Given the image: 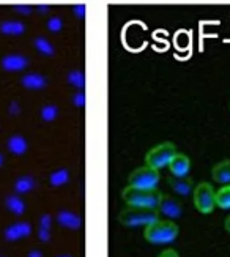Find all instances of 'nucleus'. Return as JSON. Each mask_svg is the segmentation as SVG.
<instances>
[{"mask_svg": "<svg viewBox=\"0 0 230 257\" xmlns=\"http://www.w3.org/2000/svg\"><path fill=\"white\" fill-rule=\"evenodd\" d=\"M156 221H159V211L155 208L128 205L118 215V222L125 227H147Z\"/></svg>", "mask_w": 230, "mask_h": 257, "instance_id": "nucleus-1", "label": "nucleus"}, {"mask_svg": "<svg viewBox=\"0 0 230 257\" xmlns=\"http://www.w3.org/2000/svg\"><path fill=\"white\" fill-rule=\"evenodd\" d=\"M178 226L170 219H159L147 226L144 230V238L151 244H169L177 240Z\"/></svg>", "mask_w": 230, "mask_h": 257, "instance_id": "nucleus-2", "label": "nucleus"}, {"mask_svg": "<svg viewBox=\"0 0 230 257\" xmlns=\"http://www.w3.org/2000/svg\"><path fill=\"white\" fill-rule=\"evenodd\" d=\"M123 200L131 207H142V208H155L161 202L162 193L159 189H140L134 186H126L122 191Z\"/></svg>", "mask_w": 230, "mask_h": 257, "instance_id": "nucleus-3", "label": "nucleus"}, {"mask_svg": "<svg viewBox=\"0 0 230 257\" xmlns=\"http://www.w3.org/2000/svg\"><path fill=\"white\" fill-rule=\"evenodd\" d=\"M177 155V147L172 142H161L155 147H151L145 153V164L153 167V169H162L169 167L173 156Z\"/></svg>", "mask_w": 230, "mask_h": 257, "instance_id": "nucleus-4", "label": "nucleus"}, {"mask_svg": "<svg viewBox=\"0 0 230 257\" xmlns=\"http://www.w3.org/2000/svg\"><path fill=\"white\" fill-rule=\"evenodd\" d=\"M159 171L153 169L150 166H140L137 169H134L129 174L128 182L129 186L134 188H140V189H156L158 183H159Z\"/></svg>", "mask_w": 230, "mask_h": 257, "instance_id": "nucleus-5", "label": "nucleus"}, {"mask_svg": "<svg viewBox=\"0 0 230 257\" xmlns=\"http://www.w3.org/2000/svg\"><path fill=\"white\" fill-rule=\"evenodd\" d=\"M192 197H194L195 208L203 215L211 213L214 207H217L216 205V191L213 189V186L206 182H202L194 188Z\"/></svg>", "mask_w": 230, "mask_h": 257, "instance_id": "nucleus-6", "label": "nucleus"}, {"mask_svg": "<svg viewBox=\"0 0 230 257\" xmlns=\"http://www.w3.org/2000/svg\"><path fill=\"white\" fill-rule=\"evenodd\" d=\"M30 65L29 57L23 54H5L2 59H0V66L4 68L7 73H21L26 71Z\"/></svg>", "mask_w": 230, "mask_h": 257, "instance_id": "nucleus-7", "label": "nucleus"}, {"mask_svg": "<svg viewBox=\"0 0 230 257\" xmlns=\"http://www.w3.org/2000/svg\"><path fill=\"white\" fill-rule=\"evenodd\" d=\"M158 211H159V215L166 216L167 219H178L183 213V207L175 197L162 194L161 202L158 205Z\"/></svg>", "mask_w": 230, "mask_h": 257, "instance_id": "nucleus-8", "label": "nucleus"}, {"mask_svg": "<svg viewBox=\"0 0 230 257\" xmlns=\"http://www.w3.org/2000/svg\"><path fill=\"white\" fill-rule=\"evenodd\" d=\"M32 235V224L27 221H18L10 224L5 230H4V237L7 241H18L23 240Z\"/></svg>", "mask_w": 230, "mask_h": 257, "instance_id": "nucleus-9", "label": "nucleus"}, {"mask_svg": "<svg viewBox=\"0 0 230 257\" xmlns=\"http://www.w3.org/2000/svg\"><path fill=\"white\" fill-rule=\"evenodd\" d=\"M57 224L63 229H68V230H78L82 227V216L74 213V211L70 210H60L57 216H56Z\"/></svg>", "mask_w": 230, "mask_h": 257, "instance_id": "nucleus-10", "label": "nucleus"}, {"mask_svg": "<svg viewBox=\"0 0 230 257\" xmlns=\"http://www.w3.org/2000/svg\"><path fill=\"white\" fill-rule=\"evenodd\" d=\"M169 186L172 188V191L178 196H189L194 193V182L191 177H167Z\"/></svg>", "mask_w": 230, "mask_h": 257, "instance_id": "nucleus-11", "label": "nucleus"}, {"mask_svg": "<svg viewBox=\"0 0 230 257\" xmlns=\"http://www.w3.org/2000/svg\"><path fill=\"white\" fill-rule=\"evenodd\" d=\"M169 171L173 177H188L191 171V160L184 153L177 152L169 164Z\"/></svg>", "mask_w": 230, "mask_h": 257, "instance_id": "nucleus-12", "label": "nucleus"}, {"mask_svg": "<svg viewBox=\"0 0 230 257\" xmlns=\"http://www.w3.org/2000/svg\"><path fill=\"white\" fill-rule=\"evenodd\" d=\"M48 77L41 73H26L23 77H21V85L27 90H43L48 85Z\"/></svg>", "mask_w": 230, "mask_h": 257, "instance_id": "nucleus-13", "label": "nucleus"}, {"mask_svg": "<svg viewBox=\"0 0 230 257\" xmlns=\"http://www.w3.org/2000/svg\"><path fill=\"white\" fill-rule=\"evenodd\" d=\"M27 30V26L19 19H5L0 22V35L5 37H21Z\"/></svg>", "mask_w": 230, "mask_h": 257, "instance_id": "nucleus-14", "label": "nucleus"}, {"mask_svg": "<svg viewBox=\"0 0 230 257\" xmlns=\"http://www.w3.org/2000/svg\"><path fill=\"white\" fill-rule=\"evenodd\" d=\"M7 149L15 156H23L29 150V141L21 134H13L7 139Z\"/></svg>", "mask_w": 230, "mask_h": 257, "instance_id": "nucleus-15", "label": "nucleus"}, {"mask_svg": "<svg viewBox=\"0 0 230 257\" xmlns=\"http://www.w3.org/2000/svg\"><path fill=\"white\" fill-rule=\"evenodd\" d=\"M37 188V180L34 175H19L16 180H15V185H13V189L18 196H23V194H29L30 191H34Z\"/></svg>", "mask_w": 230, "mask_h": 257, "instance_id": "nucleus-16", "label": "nucleus"}, {"mask_svg": "<svg viewBox=\"0 0 230 257\" xmlns=\"http://www.w3.org/2000/svg\"><path fill=\"white\" fill-rule=\"evenodd\" d=\"M5 207L10 213L15 216H23L27 211V205L24 202V199L18 194H8L5 197Z\"/></svg>", "mask_w": 230, "mask_h": 257, "instance_id": "nucleus-17", "label": "nucleus"}, {"mask_svg": "<svg viewBox=\"0 0 230 257\" xmlns=\"http://www.w3.org/2000/svg\"><path fill=\"white\" fill-rule=\"evenodd\" d=\"M211 177L214 182L228 185L230 183V160H224L214 164L211 169Z\"/></svg>", "mask_w": 230, "mask_h": 257, "instance_id": "nucleus-18", "label": "nucleus"}, {"mask_svg": "<svg viewBox=\"0 0 230 257\" xmlns=\"http://www.w3.org/2000/svg\"><path fill=\"white\" fill-rule=\"evenodd\" d=\"M70 171L67 169V167H59V169L52 171L49 174V185L52 188H60V186H65L68 182H70Z\"/></svg>", "mask_w": 230, "mask_h": 257, "instance_id": "nucleus-19", "label": "nucleus"}, {"mask_svg": "<svg viewBox=\"0 0 230 257\" xmlns=\"http://www.w3.org/2000/svg\"><path fill=\"white\" fill-rule=\"evenodd\" d=\"M34 48L41 55H45V57H54V55H56V48H54V44L43 35L34 38Z\"/></svg>", "mask_w": 230, "mask_h": 257, "instance_id": "nucleus-20", "label": "nucleus"}, {"mask_svg": "<svg viewBox=\"0 0 230 257\" xmlns=\"http://www.w3.org/2000/svg\"><path fill=\"white\" fill-rule=\"evenodd\" d=\"M59 112H60V110H59L57 104L49 103V104L41 106L40 117H41V120H43V121H45V123H52V121L59 117Z\"/></svg>", "mask_w": 230, "mask_h": 257, "instance_id": "nucleus-21", "label": "nucleus"}, {"mask_svg": "<svg viewBox=\"0 0 230 257\" xmlns=\"http://www.w3.org/2000/svg\"><path fill=\"white\" fill-rule=\"evenodd\" d=\"M67 81L71 87L78 88V90H84L85 87V74L82 70H71L67 74Z\"/></svg>", "mask_w": 230, "mask_h": 257, "instance_id": "nucleus-22", "label": "nucleus"}, {"mask_svg": "<svg viewBox=\"0 0 230 257\" xmlns=\"http://www.w3.org/2000/svg\"><path fill=\"white\" fill-rule=\"evenodd\" d=\"M216 205L221 208H230V185H225L216 191Z\"/></svg>", "mask_w": 230, "mask_h": 257, "instance_id": "nucleus-23", "label": "nucleus"}, {"mask_svg": "<svg viewBox=\"0 0 230 257\" xmlns=\"http://www.w3.org/2000/svg\"><path fill=\"white\" fill-rule=\"evenodd\" d=\"M46 27L51 33H59L63 29V19L60 16H52L46 21Z\"/></svg>", "mask_w": 230, "mask_h": 257, "instance_id": "nucleus-24", "label": "nucleus"}, {"mask_svg": "<svg viewBox=\"0 0 230 257\" xmlns=\"http://www.w3.org/2000/svg\"><path fill=\"white\" fill-rule=\"evenodd\" d=\"M85 101H87V96H85L84 90H78L76 93H73V96H71V103L76 107H79V109H82L85 106Z\"/></svg>", "mask_w": 230, "mask_h": 257, "instance_id": "nucleus-25", "label": "nucleus"}, {"mask_svg": "<svg viewBox=\"0 0 230 257\" xmlns=\"http://www.w3.org/2000/svg\"><path fill=\"white\" fill-rule=\"evenodd\" d=\"M13 11H16V13L23 15V16H29L34 13V7L32 5H15Z\"/></svg>", "mask_w": 230, "mask_h": 257, "instance_id": "nucleus-26", "label": "nucleus"}, {"mask_svg": "<svg viewBox=\"0 0 230 257\" xmlns=\"http://www.w3.org/2000/svg\"><path fill=\"white\" fill-rule=\"evenodd\" d=\"M73 13L78 19H84L87 15V7L84 4H76V5H73Z\"/></svg>", "mask_w": 230, "mask_h": 257, "instance_id": "nucleus-27", "label": "nucleus"}, {"mask_svg": "<svg viewBox=\"0 0 230 257\" xmlns=\"http://www.w3.org/2000/svg\"><path fill=\"white\" fill-rule=\"evenodd\" d=\"M52 216L49 215V213H43L41 216H40V227H43V229H51L52 227Z\"/></svg>", "mask_w": 230, "mask_h": 257, "instance_id": "nucleus-28", "label": "nucleus"}, {"mask_svg": "<svg viewBox=\"0 0 230 257\" xmlns=\"http://www.w3.org/2000/svg\"><path fill=\"white\" fill-rule=\"evenodd\" d=\"M38 238H40V241H43V243H48L49 240H51V229H43V227H38Z\"/></svg>", "mask_w": 230, "mask_h": 257, "instance_id": "nucleus-29", "label": "nucleus"}, {"mask_svg": "<svg viewBox=\"0 0 230 257\" xmlns=\"http://www.w3.org/2000/svg\"><path fill=\"white\" fill-rule=\"evenodd\" d=\"M8 114L13 115V117H16V115L21 114V106H19L18 101H12V103L8 104Z\"/></svg>", "mask_w": 230, "mask_h": 257, "instance_id": "nucleus-30", "label": "nucleus"}, {"mask_svg": "<svg viewBox=\"0 0 230 257\" xmlns=\"http://www.w3.org/2000/svg\"><path fill=\"white\" fill-rule=\"evenodd\" d=\"M158 257H180L178 255V252L175 251V249H172V248H167V249H164Z\"/></svg>", "mask_w": 230, "mask_h": 257, "instance_id": "nucleus-31", "label": "nucleus"}, {"mask_svg": "<svg viewBox=\"0 0 230 257\" xmlns=\"http://www.w3.org/2000/svg\"><path fill=\"white\" fill-rule=\"evenodd\" d=\"M37 11L41 15H46L51 11V7L49 5H45V4H41V5H37Z\"/></svg>", "mask_w": 230, "mask_h": 257, "instance_id": "nucleus-32", "label": "nucleus"}, {"mask_svg": "<svg viewBox=\"0 0 230 257\" xmlns=\"http://www.w3.org/2000/svg\"><path fill=\"white\" fill-rule=\"evenodd\" d=\"M27 257H43V252H41L40 249H32V251L27 254Z\"/></svg>", "mask_w": 230, "mask_h": 257, "instance_id": "nucleus-33", "label": "nucleus"}, {"mask_svg": "<svg viewBox=\"0 0 230 257\" xmlns=\"http://www.w3.org/2000/svg\"><path fill=\"white\" fill-rule=\"evenodd\" d=\"M224 227H225L227 232H230V216H227V219H225V222H224Z\"/></svg>", "mask_w": 230, "mask_h": 257, "instance_id": "nucleus-34", "label": "nucleus"}, {"mask_svg": "<svg viewBox=\"0 0 230 257\" xmlns=\"http://www.w3.org/2000/svg\"><path fill=\"white\" fill-rule=\"evenodd\" d=\"M4 163H5V156H4V153L0 152V167L4 166Z\"/></svg>", "mask_w": 230, "mask_h": 257, "instance_id": "nucleus-35", "label": "nucleus"}, {"mask_svg": "<svg viewBox=\"0 0 230 257\" xmlns=\"http://www.w3.org/2000/svg\"><path fill=\"white\" fill-rule=\"evenodd\" d=\"M56 257H73L71 254H57Z\"/></svg>", "mask_w": 230, "mask_h": 257, "instance_id": "nucleus-36", "label": "nucleus"}, {"mask_svg": "<svg viewBox=\"0 0 230 257\" xmlns=\"http://www.w3.org/2000/svg\"><path fill=\"white\" fill-rule=\"evenodd\" d=\"M0 257H5V255H0Z\"/></svg>", "mask_w": 230, "mask_h": 257, "instance_id": "nucleus-37", "label": "nucleus"}]
</instances>
